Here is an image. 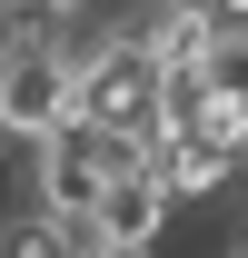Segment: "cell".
I'll list each match as a JSON object with an SVG mask.
<instances>
[{"label": "cell", "mask_w": 248, "mask_h": 258, "mask_svg": "<svg viewBox=\"0 0 248 258\" xmlns=\"http://www.w3.org/2000/svg\"><path fill=\"white\" fill-rule=\"evenodd\" d=\"M99 219H60V209H30V219H0V258H99Z\"/></svg>", "instance_id": "obj_4"}, {"label": "cell", "mask_w": 248, "mask_h": 258, "mask_svg": "<svg viewBox=\"0 0 248 258\" xmlns=\"http://www.w3.org/2000/svg\"><path fill=\"white\" fill-rule=\"evenodd\" d=\"M99 238H109V248H119V238H169V219H179V199H169V179H159V169H129V179H109V189H99Z\"/></svg>", "instance_id": "obj_3"}, {"label": "cell", "mask_w": 248, "mask_h": 258, "mask_svg": "<svg viewBox=\"0 0 248 258\" xmlns=\"http://www.w3.org/2000/svg\"><path fill=\"white\" fill-rule=\"evenodd\" d=\"M80 30V20H70ZM60 20H40V10H20V30L0 40V129L20 139V149H40L50 129L80 119V40H70Z\"/></svg>", "instance_id": "obj_1"}, {"label": "cell", "mask_w": 248, "mask_h": 258, "mask_svg": "<svg viewBox=\"0 0 248 258\" xmlns=\"http://www.w3.org/2000/svg\"><path fill=\"white\" fill-rule=\"evenodd\" d=\"M218 20H228V30H248V0H218Z\"/></svg>", "instance_id": "obj_7"}, {"label": "cell", "mask_w": 248, "mask_h": 258, "mask_svg": "<svg viewBox=\"0 0 248 258\" xmlns=\"http://www.w3.org/2000/svg\"><path fill=\"white\" fill-rule=\"evenodd\" d=\"M199 80H209V99L248 109V30H218V50L199 60Z\"/></svg>", "instance_id": "obj_5"}, {"label": "cell", "mask_w": 248, "mask_h": 258, "mask_svg": "<svg viewBox=\"0 0 248 258\" xmlns=\"http://www.w3.org/2000/svg\"><path fill=\"white\" fill-rule=\"evenodd\" d=\"M209 258H248V228H228V238H218V248Z\"/></svg>", "instance_id": "obj_6"}, {"label": "cell", "mask_w": 248, "mask_h": 258, "mask_svg": "<svg viewBox=\"0 0 248 258\" xmlns=\"http://www.w3.org/2000/svg\"><path fill=\"white\" fill-rule=\"evenodd\" d=\"M0 199H10V169H0Z\"/></svg>", "instance_id": "obj_8"}, {"label": "cell", "mask_w": 248, "mask_h": 258, "mask_svg": "<svg viewBox=\"0 0 248 258\" xmlns=\"http://www.w3.org/2000/svg\"><path fill=\"white\" fill-rule=\"evenodd\" d=\"M30 159H40V209H60V219H90V209H99V189H109V159H99V129H90V119L50 129Z\"/></svg>", "instance_id": "obj_2"}]
</instances>
